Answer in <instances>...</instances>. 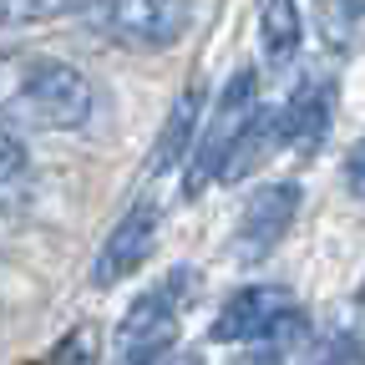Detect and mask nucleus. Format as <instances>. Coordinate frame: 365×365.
I'll return each mask as SVG.
<instances>
[{
    "instance_id": "f257e3e1",
    "label": "nucleus",
    "mask_w": 365,
    "mask_h": 365,
    "mask_svg": "<svg viewBox=\"0 0 365 365\" xmlns=\"http://www.w3.org/2000/svg\"><path fill=\"white\" fill-rule=\"evenodd\" d=\"M0 112L31 127L76 132L91 117V81L56 56H21L0 66Z\"/></svg>"
},
{
    "instance_id": "f03ea898",
    "label": "nucleus",
    "mask_w": 365,
    "mask_h": 365,
    "mask_svg": "<svg viewBox=\"0 0 365 365\" xmlns=\"http://www.w3.org/2000/svg\"><path fill=\"white\" fill-rule=\"evenodd\" d=\"M193 289H198V274L193 269H173L163 284L143 289L127 304L122 325H117V355H122V365H158L173 350L178 325H182V309L193 304Z\"/></svg>"
},
{
    "instance_id": "7ed1b4c3",
    "label": "nucleus",
    "mask_w": 365,
    "mask_h": 365,
    "mask_svg": "<svg viewBox=\"0 0 365 365\" xmlns=\"http://www.w3.org/2000/svg\"><path fill=\"white\" fill-rule=\"evenodd\" d=\"M254 107H259V76L244 66V71L228 76V86L218 91V102H213L208 122H203V127H198V137H193L188 178H182V193H188V198H198L208 182L223 173V158L234 153V143H239L244 122L254 117Z\"/></svg>"
},
{
    "instance_id": "20e7f679",
    "label": "nucleus",
    "mask_w": 365,
    "mask_h": 365,
    "mask_svg": "<svg viewBox=\"0 0 365 365\" xmlns=\"http://www.w3.org/2000/svg\"><path fill=\"white\" fill-rule=\"evenodd\" d=\"M213 345H254V340H299L304 314L284 284H244L213 314Z\"/></svg>"
},
{
    "instance_id": "39448f33",
    "label": "nucleus",
    "mask_w": 365,
    "mask_h": 365,
    "mask_svg": "<svg viewBox=\"0 0 365 365\" xmlns=\"http://www.w3.org/2000/svg\"><path fill=\"white\" fill-rule=\"evenodd\" d=\"M102 36L137 51H168L193 31V0H97L91 6Z\"/></svg>"
},
{
    "instance_id": "423d86ee",
    "label": "nucleus",
    "mask_w": 365,
    "mask_h": 365,
    "mask_svg": "<svg viewBox=\"0 0 365 365\" xmlns=\"http://www.w3.org/2000/svg\"><path fill=\"white\" fill-rule=\"evenodd\" d=\"M299 182H264V188L244 203V218L234 228V259L239 264H259L269 259L274 249L284 244L289 234V223L299 213Z\"/></svg>"
},
{
    "instance_id": "0eeeda50",
    "label": "nucleus",
    "mask_w": 365,
    "mask_h": 365,
    "mask_svg": "<svg viewBox=\"0 0 365 365\" xmlns=\"http://www.w3.org/2000/svg\"><path fill=\"white\" fill-rule=\"evenodd\" d=\"M158 223H163L158 203H153V198H137V203L117 218V228L107 234L97 264H91V284H102V289H107V284H122L127 274L143 269V259H148L153 244H158Z\"/></svg>"
},
{
    "instance_id": "6e6552de",
    "label": "nucleus",
    "mask_w": 365,
    "mask_h": 365,
    "mask_svg": "<svg viewBox=\"0 0 365 365\" xmlns=\"http://www.w3.org/2000/svg\"><path fill=\"white\" fill-rule=\"evenodd\" d=\"M203 112H208V81L193 76L188 86L178 91V102H173V112H168V122H163V137H158V148H153V158H148V173H173L182 158H188L193 137H198V127H203Z\"/></svg>"
},
{
    "instance_id": "1a4fd4ad",
    "label": "nucleus",
    "mask_w": 365,
    "mask_h": 365,
    "mask_svg": "<svg viewBox=\"0 0 365 365\" xmlns=\"http://www.w3.org/2000/svg\"><path fill=\"white\" fill-rule=\"evenodd\" d=\"M279 148H289V127H284V107L274 112V107H254V117L244 122V132H239V143H234V153L223 158V182H239V178H249V173H259Z\"/></svg>"
},
{
    "instance_id": "9d476101",
    "label": "nucleus",
    "mask_w": 365,
    "mask_h": 365,
    "mask_svg": "<svg viewBox=\"0 0 365 365\" xmlns=\"http://www.w3.org/2000/svg\"><path fill=\"white\" fill-rule=\"evenodd\" d=\"M330 122H335V81H325V76H304V81L294 86L289 107H284L289 143L304 148V153H314L319 143H325Z\"/></svg>"
},
{
    "instance_id": "9b49d317",
    "label": "nucleus",
    "mask_w": 365,
    "mask_h": 365,
    "mask_svg": "<svg viewBox=\"0 0 365 365\" xmlns=\"http://www.w3.org/2000/svg\"><path fill=\"white\" fill-rule=\"evenodd\" d=\"M299 41H304V21L294 0H259V46H264V61L269 66H289L299 56Z\"/></svg>"
},
{
    "instance_id": "f8f14e48",
    "label": "nucleus",
    "mask_w": 365,
    "mask_h": 365,
    "mask_svg": "<svg viewBox=\"0 0 365 365\" xmlns=\"http://www.w3.org/2000/svg\"><path fill=\"white\" fill-rule=\"evenodd\" d=\"M31 188V158H26V143L16 137L11 117L0 112V208L21 203Z\"/></svg>"
},
{
    "instance_id": "ddd939ff",
    "label": "nucleus",
    "mask_w": 365,
    "mask_h": 365,
    "mask_svg": "<svg viewBox=\"0 0 365 365\" xmlns=\"http://www.w3.org/2000/svg\"><path fill=\"white\" fill-rule=\"evenodd\" d=\"M294 365H365V340L350 330H330V335H299V355Z\"/></svg>"
},
{
    "instance_id": "4468645a",
    "label": "nucleus",
    "mask_w": 365,
    "mask_h": 365,
    "mask_svg": "<svg viewBox=\"0 0 365 365\" xmlns=\"http://www.w3.org/2000/svg\"><path fill=\"white\" fill-rule=\"evenodd\" d=\"M97 0H0V26H46V21H61L76 11H91Z\"/></svg>"
},
{
    "instance_id": "2eb2a0df",
    "label": "nucleus",
    "mask_w": 365,
    "mask_h": 365,
    "mask_svg": "<svg viewBox=\"0 0 365 365\" xmlns=\"http://www.w3.org/2000/svg\"><path fill=\"white\" fill-rule=\"evenodd\" d=\"M360 36H365V0H330L325 6V41L345 51Z\"/></svg>"
},
{
    "instance_id": "dca6fc26",
    "label": "nucleus",
    "mask_w": 365,
    "mask_h": 365,
    "mask_svg": "<svg viewBox=\"0 0 365 365\" xmlns=\"http://www.w3.org/2000/svg\"><path fill=\"white\" fill-rule=\"evenodd\" d=\"M345 188H350V198L365 203V137L345 153Z\"/></svg>"
},
{
    "instance_id": "f3484780",
    "label": "nucleus",
    "mask_w": 365,
    "mask_h": 365,
    "mask_svg": "<svg viewBox=\"0 0 365 365\" xmlns=\"http://www.w3.org/2000/svg\"><path fill=\"white\" fill-rule=\"evenodd\" d=\"M355 309H360V319H365V279H360V289H355Z\"/></svg>"
}]
</instances>
